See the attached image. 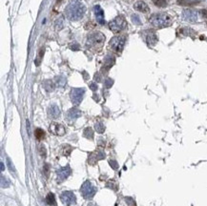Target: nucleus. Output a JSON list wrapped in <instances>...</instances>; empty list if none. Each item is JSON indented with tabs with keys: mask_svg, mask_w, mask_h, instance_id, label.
<instances>
[{
	"mask_svg": "<svg viewBox=\"0 0 207 206\" xmlns=\"http://www.w3.org/2000/svg\"><path fill=\"white\" fill-rule=\"evenodd\" d=\"M45 200H46V203L48 205H51V206L55 205V195L52 194V193H49V194H48Z\"/></svg>",
	"mask_w": 207,
	"mask_h": 206,
	"instance_id": "412c9836",
	"label": "nucleus"
},
{
	"mask_svg": "<svg viewBox=\"0 0 207 206\" xmlns=\"http://www.w3.org/2000/svg\"><path fill=\"white\" fill-rule=\"evenodd\" d=\"M39 154H40V156H43V158H46V149H45V147L44 146H42V145H40L39 146Z\"/></svg>",
	"mask_w": 207,
	"mask_h": 206,
	"instance_id": "473e14b6",
	"label": "nucleus"
},
{
	"mask_svg": "<svg viewBox=\"0 0 207 206\" xmlns=\"http://www.w3.org/2000/svg\"><path fill=\"white\" fill-rule=\"evenodd\" d=\"M126 27H127V22H126V20H125L124 16H117L109 23L110 30L112 31L113 33H120L121 31H123Z\"/></svg>",
	"mask_w": 207,
	"mask_h": 206,
	"instance_id": "39448f33",
	"label": "nucleus"
},
{
	"mask_svg": "<svg viewBox=\"0 0 207 206\" xmlns=\"http://www.w3.org/2000/svg\"><path fill=\"white\" fill-rule=\"evenodd\" d=\"M55 81H56V84L59 87H63L66 84V78L64 76H56Z\"/></svg>",
	"mask_w": 207,
	"mask_h": 206,
	"instance_id": "bb28decb",
	"label": "nucleus"
},
{
	"mask_svg": "<svg viewBox=\"0 0 207 206\" xmlns=\"http://www.w3.org/2000/svg\"><path fill=\"white\" fill-rule=\"evenodd\" d=\"M48 115H49V116L52 119H57V117L60 116V110H59L58 106H56L55 104L51 105L49 107V109H48Z\"/></svg>",
	"mask_w": 207,
	"mask_h": 206,
	"instance_id": "f3484780",
	"label": "nucleus"
},
{
	"mask_svg": "<svg viewBox=\"0 0 207 206\" xmlns=\"http://www.w3.org/2000/svg\"><path fill=\"white\" fill-rule=\"evenodd\" d=\"M63 19L60 18V19H57V20L55 21V28L57 29V30H60V29L62 28V24H63Z\"/></svg>",
	"mask_w": 207,
	"mask_h": 206,
	"instance_id": "c9c22d12",
	"label": "nucleus"
},
{
	"mask_svg": "<svg viewBox=\"0 0 207 206\" xmlns=\"http://www.w3.org/2000/svg\"><path fill=\"white\" fill-rule=\"evenodd\" d=\"M71 173H72V170H71V168L69 167V166L62 167L59 170L56 171V174H57V176H58L59 180H63V179H67L71 175Z\"/></svg>",
	"mask_w": 207,
	"mask_h": 206,
	"instance_id": "2eb2a0df",
	"label": "nucleus"
},
{
	"mask_svg": "<svg viewBox=\"0 0 207 206\" xmlns=\"http://www.w3.org/2000/svg\"><path fill=\"white\" fill-rule=\"evenodd\" d=\"M43 87H44V89L47 92H52L55 90V85L52 80H45L44 82H43Z\"/></svg>",
	"mask_w": 207,
	"mask_h": 206,
	"instance_id": "aec40b11",
	"label": "nucleus"
},
{
	"mask_svg": "<svg viewBox=\"0 0 207 206\" xmlns=\"http://www.w3.org/2000/svg\"><path fill=\"white\" fill-rule=\"evenodd\" d=\"M90 88H91V90H92V91L95 92L98 90V85L93 82V83H91V84H90Z\"/></svg>",
	"mask_w": 207,
	"mask_h": 206,
	"instance_id": "4c0bfd02",
	"label": "nucleus"
},
{
	"mask_svg": "<svg viewBox=\"0 0 207 206\" xmlns=\"http://www.w3.org/2000/svg\"><path fill=\"white\" fill-rule=\"evenodd\" d=\"M107 186H108L109 188L113 189V190H115V191L118 190V184H117V182H115V180H110V181H108V182H107Z\"/></svg>",
	"mask_w": 207,
	"mask_h": 206,
	"instance_id": "7c9ffc66",
	"label": "nucleus"
},
{
	"mask_svg": "<svg viewBox=\"0 0 207 206\" xmlns=\"http://www.w3.org/2000/svg\"><path fill=\"white\" fill-rule=\"evenodd\" d=\"M88 206H98V205H97V204H95V203H90Z\"/></svg>",
	"mask_w": 207,
	"mask_h": 206,
	"instance_id": "79ce46f5",
	"label": "nucleus"
},
{
	"mask_svg": "<svg viewBox=\"0 0 207 206\" xmlns=\"http://www.w3.org/2000/svg\"><path fill=\"white\" fill-rule=\"evenodd\" d=\"M152 1L158 8H164L167 6V0H152Z\"/></svg>",
	"mask_w": 207,
	"mask_h": 206,
	"instance_id": "a878e982",
	"label": "nucleus"
},
{
	"mask_svg": "<svg viewBox=\"0 0 207 206\" xmlns=\"http://www.w3.org/2000/svg\"><path fill=\"white\" fill-rule=\"evenodd\" d=\"M181 17L183 20L187 21V22H191V23H195L198 21L199 19V14L196 11L191 9H185L182 11L181 13Z\"/></svg>",
	"mask_w": 207,
	"mask_h": 206,
	"instance_id": "1a4fd4ad",
	"label": "nucleus"
},
{
	"mask_svg": "<svg viewBox=\"0 0 207 206\" xmlns=\"http://www.w3.org/2000/svg\"><path fill=\"white\" fill-rule=\"evenodd\" d=\"M81 116V111L76 109V108H72L68 111L66 115V120L69 122V123H72L74 122L75 119H78V117Z\"/></svg>",
	"mask_w": 207,
	"mask_h": 206,
	"instance_id": "f8f14e48",
	"label": "nucleus"
},
{
	"mask_svg": "<svg viewBox=\"0 0 207 206\" xmlns=\"http://www.w3.org/2000/svg\"><path fill=\"white\" fill-rule=\"evenodd\" d=\"M85 94V90L83 88H73L71 90L70 93V96L72 102L74 103V105H79L81 101L83 99V96Z\"/></svg>",
	"mask_w": 207,
	"mask_h": 206,
	"instance_id": "0eeeda50",
	"label": "nucleus"
},
{
	"mask_svg": "<svg viewBox=\"0 0 207 206\" xmlns=\"http://www.w3.org/2000/svg\"><path fill=\"white\" fill-rule=\"evenodd\" d=\"M1 170H2V171L5 170V169H4V164H3V162H1Z\"/></svg>",
	"mask_w": 207,
	"mask_h": 206,
	"instance_id": "a19ab883",
	"label": "nucleus"
},
{
	"mask_svg": "<svg viewBox=\"0 0 207 206\" xmlns=\"http://www.w3.org/2000/svg\"><path fill=\"white\" fill-rule=\"evenodd\" d=\"M95 80H97L98 82H99L100 80H101V78H100V75H99V73H95Z\"/></svg>",
	"mask_w": 207,
	"mask_h": 206,
	"instance_id": "ea45409f",
	"label": "nucleus"
},
{
	"mask_svg": "<svg viewBox=\"0 0 207 206\" xmlns=\"http://www.w3.org/2000/svg\"><path fill=\"white\" fill-rule=\"evenodd\" d=\"M105 158V154L103 153L102 151H95L94 153H91L89 156V159H88V162L90 164H95V162H98V160L100 159H103Z\"/></svg>",
	"mask_w": 207,
	"mask_h": 206,
	"instance_id": "4468645a",
	"label": "nucleus"
},
{
	"mask_svg": "<svg viewBox=\"0 0 207 206\" xmlns=\"http://www.w3.org/2000/svg\"><path fill=\"white\" fill-rule=\"evenodd\" d=\"M86 12L85 6L78 1L71 2L65 9V14L71 21H78L83 17Z\"/></svg>",
	"mask_w": 207,
	"mask_h": 206,
	"instance_id": "f257e3e1",
	"label": "nucleus"
},
{
	"mask_svg": "<svg viewBox=\"0 0 207 206\" xmlns=\"http://www.w3.org/2000/svg\"><path fill=\"white\" fill-rule=\"evenodd\" d=\"M43 55H44V49L41 48L40 51H39V53H38V56H37V57H36V59H35V63L36 66H38V65L40 64V61H41V58H42Z\"/></svg>",
	"mask_w": 207,
	"mask_h": 206,
	"instance_id": "c85d7f7f",
	"label": "nucleus"
},
{
	"mask_svg": "<svg viewBox=\"0 0 207 206\" xmlns=\"http://www.w3.org/2000/svg\"><path fill=\"white\" fill-rule=\"evenodd\" d=\"M95 131L98 132V133H99V134H102L103 132L105 131V127H104V124L102 123V122H100V121L95 122Z\"/></svg>",
	"mask_w": 207,
	"mask_h": 206,
	"instance_id": "b1692460",
	"label": "nucleus"
},
{
	"mask_svg": "<svg viewBox=\"0 0 207 206\" xmlns=\"http://www.w3.org/2000/svg\"><path fill=\"white\" fill-rule=\"evenodd\" d=\"M125 202H126V203H127L128 206H137L135 199H133L132 198H130V197H126V198H125Z\"/></svg>",
	"mask_w": 207,
	"mask_h": 206,
	"instance_id": "2f4dec72",
	"label": "nucleus"
},
{
	"mask_svg": "<svg viewBox=\"0 0 207 206\" xmlns=\"http://www.w3.org/2000/svg\"><path fill=\"white\" fill-rule=\"evenodd\" d=\"M142 36H143V39L144 41L146 42V44L148 46L150 47H154L157 43V33H155V31L153 30H147V31H144L142 33Z\"/></svg>",
	"mask_w": 207,
	"mask_h": 206,
	"instance_id": "6e6552de",
	"label": "nucleus"
},
{
	"mask_svg": "<svg viewBox=\"0 0 207 206\" xmlns=\"http://www.w3.org/2000/svg\"><path fill=\"white\" fill-rule=\"evenodd\" d=\"M35 136L37 140H42V139H44V137H45V132L40 128H37L35 131Z\"/></svg>",
	"mask_w": 207,
	"mask_h": 206,
	"instance_id": "4be33fe9",
	"label": "nucleus"
},
{
	"mask_svg": "<svg viewBox=\"0 0 207 206\" xmlns=\"http://www.w3.org/2000/svg\"><path fill=\"white\" fill-rule=\"evenodd\" d=\"M80 192H81V194H82L84 199H90L95 196V192H97V188H95L89 180H87L82 184V186H81Z\"/></svg>",
	"mask_w": 207,
	"mask_h": 206,
	"instance_id": "423d86ee",
	"label": "nucleus"
},
{
	"mask_svg": "<svg viewBox=\"0 0 207 206\" xmlns=\"http://www.w3.org/2000/svg\"><path fill=\"white\" fill-rule=\"evenodd\" d=\"M114 63H115V57L112 55L106 56L105 59H104V65L102 68V72L109 71V69L114 65Z\"/></svg>",
	"mask_w": 207,
	"mask_h": 206,
	"instance_id": "a211bd4d",
	"label": "nucleus"
},
{
	"mask_svg": "<svg viewBox=\"0 0 207 206\" xmlns=\"http://www.w3.org/2000/svg\"><path fill=\"white\" fill-rule=\"evenodd\" d=\"M132 21L134 24H136V25H141V20L140 18H139V16H138V14H133L132 16Z\"/></svg>",
	"mask_w": 207,
	"mask_h": 206,
	"instance_id": "c756f323",
	"label": "nucleus"
},
{
	"mask_svg": "<svg viewBox=\"0 0 207 206\" xmlns=\"http://www.w3.org/2000/svg\"><path fill=\"white\" fill-rule=\"evenodd\" d=\"M149 22L152 24L153 27L157 29H163L166 27H169L172 25L173 20L172 17L165 13H154L149 18Z\"/></svg>",
	"mask_w": 207,
	"mask_h": 206,
	"instance_id": "f03ea898",
	"label": "nucleus"
},
{
	"mask_svg": "<svg viewBox=\"0 0 207 206\" xmlns=\"http://www.w3.org/2000/svg\"><path fill=\"white\" fill-rule=\"evenodd\" d=\"M113 83H114L113 79H111V78H107V79H106L105 82H104V85H105L106 88H111L113 85Z\"/></svg>",
	"mask_w": 207,
	"mask_h": 206,
	"instance_id": "f704fd0d",
	"label": "nucleus"
},
{
	"mask_svg": "<svg viewBox=\"0 0 207 206\" xmlns=\"http://www.w3.org/2000/svg\"><path fill=\"white\" fill-rule=\"evenodd\" d=\"M83 136L86 137V139H94V131L92 130V128L88 127V128H86L84 130Z\"/></svg>",
	"mask_w": 207,
	"mask_h": 206,
	"instance_id": "5701e85b",
	"label": "nucleus"
},
{
	"mask_svg": "<svg viewBox=\"0 0 207 206\" xmlns=\"http://www.w3.org/2000/svg\"><path fill=\"white\" fill-rule=\"evenodd\" d=\"M105 41V36L100 32H95L88 34L87 41H86V45L90 49L92 48H97V47H101L102 44Z\"/></svg>",
	"mask_w": 207,
	"mask_h": 206,
	"instance_id": "7ed1b4c3",
	"label": "nucleus"
},
{
	"mask_svg": "<svg viewBox=\"0 0 207 206\" xmlns=\"http://www.w3.org/2000/svg\"><path fill=\"white\" fill-rule=\"evenodd\" d=\"M73 151V148L68 145V144H66V145H63L62 146V149H61V153L62 155H64V156H69L71 154V152Z\"/></svg>",
	"mask_w": 207,
	"mask_h": 206,
	"instance_id": "393cba45",
	"label": "nucleus"
},
{
	"mask_svg": "<svg viewBox=\"0 0 207 206\" xmlns=\"http://www.w3.org/2000/svg\"><path fill=\"white\" fill-rule=\"evenodd\" d=\"M56 1H57V2H60V1H61V0H56Z\"/></svg>",
	"mask_w": 207,
	"mask_h": 206,
	"instance_id": "37998d69",
	"label": "nucleus"
},
{
	"mask_svg": "<svg viewBox=\"0 0 207 206\" xmlns=\"http://www.w3.org/2000/svg\"><path fill=\"white\" fill-rule=\"evenodd\" d=\"M44 172H45V175L48 176V172H49V164H45L44 165Z\"/></svg>",
	"mask_w": 207,
	"mask_h": 206,
	"instance_id": "58836bf2",
	"label": "nucleus"
},
{
	"mask_svg": "<svg viewBox=\"0 0 207 206\" xmlns=\"http://www.w3.org/2000/svg\"><path fill=\"white\" fill-rule=\"evenodd\" d=\"M134 9L136 10L138 12H140V13H147L150 12V9H149L148 5L143 2V1H138L134 4Z\"/></svg>",
	"mask_w": 207,
	"mask_h": 206,
	"instance_id": "dca6fc26",
	"label": "nucleus"
},
{
	"mask_svg": "<svg viewBox=\"0 0 207 206\" xmlns=\"http://www.w3.org/2000/svg\"><path fill=\"white\" fill-rule=\"evenodd\" d=\"M10 180L6 178L5 176H1V186H2V188H7L10 186Z\"/></svg>",
	"mask_w": 207,
	"mask_h": 206,
	"instance_id": "cd10ccee",
	"label": "nucleus"
},
{
	"mask_svg": "<svg viewBox=\"0 0 207 206\" xmlns=\"http://www.w3.org/2000/svg\"><path fill=\"white\" fill-rule=\"evenodd\" d=\"M94 13L95 18H97V22L100 25H104L105 24V18H104V12L103 10L100 8L99 5H95L94 7Z\"/></svg>",
	"mask_w": 207,
	"mask_h": 206,
	"instance_id": "ddd939ff",
	"label": "nucleus"
},
{
	"mask_svg": "<svg viewBox=\"0 0 207 206\" xmlns=\"http://www.w3.org/2000/svg\"><path fill=\"white\" fill-rule=\"evenodd\" d=\"M109 164L111 165V167H112L114 170H117L118 168V164L115 160H112V159L109 160Z\"/></svg>",
	"mask_w": 207,
	"mask_h": 206,
	"instance_id": "72a5a7b5",
	"label": "nucleus"
},
{
	"mask_svg": "<svg viewBox=\"0 0 207 206\" xmlns=\"http://www.w3.org/2000/svg\"><path fill=\"white\" fill-rule=\"evenodd\" d=\"M70 48H71L73 51H78V49H79V46H78V43H73V44H72V45L70 46Z\"/></svg>",
	"mask_w": 207,
	"mask_h": 206,
	"instance_id": "e433bc0d",
	"label": "nucleus"
},
{
	"mask_svg": "<svg viewBox=\"0 0 207 206\" xmlns=\"http://www.w3.org/2000/svg\"><path fill=\"white\" fill-rule=\"evenodd\" d=\"M126 42V36H115L110 40L109 42V48L115 52L118 55H120L121 52L123 51V48Z\"/></svg>",
	"mask_w": 207,
	"mask_h": 206,
	"instance_id": "20e7f679",
	"label": "nucleus"
},
{
	"mask_svg": "<svg viewBox=\"0 0 207 206\" xmlns=\"http://www.w3.org/2000/svg\"><path fill=\"white\" fill-rule=\"evenodd\" d=\"M60 199L66 206H72L76 203V198L73 192L70 191H65L60 195Z\"/></svg>",
	"mask_w": 207,
	"mask_h": 206,
	"instance_id": "9d476101",
	"label": "nucleus"
},
{
	"mask_svg": "<svg viewBox=\"0 0 207 206\" xmlns=\"http://www.w3.org/2000/svg\"><path fill=\"white\" fill-rule=\"evenodd\" d=\"M49 131L52 134H54L55 136H64L66 133L65 127L60 123H56V122H52V123L50 125Z\"/></svg>",
	"mask_w": 207,
	"mask_h": 206,
	"instance_id": "9b49d317",
	"label": "nucleus"
},
{
	"mask_svg": "<svg viewBox=\"0 0 207 206\" xmlns=\"http://www.w3.org/2000/svg\"><path fill=\"white\" fill-rule=\"evenodd\" d=\"M177 34L180 36H191L192 34H195V32L192 30L191 28L183 27V28H179V30H177Z\"/></svg>",
	"mask_w": 207,
	"mask_h": 206,
	"instance_id": "6ab92c4d",
	"label": "nucleus"
}]
</instances>
